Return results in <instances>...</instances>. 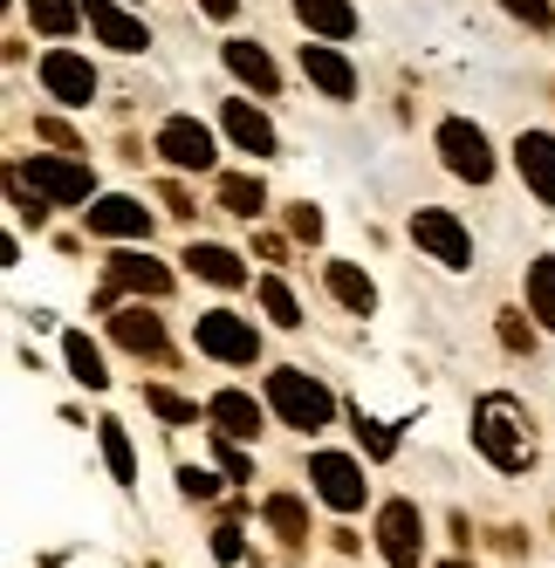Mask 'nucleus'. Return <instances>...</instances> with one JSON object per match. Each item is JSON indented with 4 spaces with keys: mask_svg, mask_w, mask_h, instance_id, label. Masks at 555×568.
<instances>
[{
    "mask_svg": "<svg viewBox=\"0 0 555 568\" xmlns=\"http://www.w3.org/2000/svg\"><path fill=\"white\" fill-rule=\"evenodd\" d=\"M473 445H481L501 473L535 466V432H528V418H522L514 397H481V412H473Z\"/></svg>",
    "mask_w": 555,
    "mask_h": 568,
    "instance_id": "nucleus-1",
    "label": "nucleus"
},
{
    "mask_svg": "<svg viewBox=\"0 0 555 568\" xmlns=\"http://www.w3.org/2000/svg\"><path fill=\"white\" fill-rule=\"evenodd\" d=\"M268 404L282 412V425H295V432H323L330 418H336V397L315 384V377H302V371H274L268 377Z\"/></svg>",
    "mask_w": 555,
    "mask_h": 568,
    "instance_id": "nucleus-2",
    "label": "nucleus"
},
{
    "mask_svg": "<svg viewBox=\"0 0 555 568\" xmlns=\"http://www.w3.org/2000/svg\"><path fill=\"white\" fill-rule=\"evenodd\" d=\"M192 336H200V349L220 356V363H254V356H261L254 322H248V315H233V308H206L200 322H192Z\"/></svg>",
    "mask_w": 555,
    "mask_h": 568,
    "instance_id": "nucleus-3",
    "label": "nucleus"
},
{
    "mask_svg": "<svg viewBox=\"0 0 555 568\" xmlns=\"http://www.w3.org/2000/svg\"><path fill=\"white\" fill-rule=\"evenodd\" d=\"M412 240L440 261V267H473V233L453 220V213H440V206H418L412 213Z\"/></svg>",
    "mask_w": 555,
    "mask_h": 568,
    "instance_id": "nucleus-4",
    "label": "nucleus"
},
{
    "mask_svg": "<svg viewBox=\"0 0 555 568\" xmlns=\"http://www.w3.org/2000/svg\"><path fill=\"white\" fill-rule=\"evenodd\" d=\"M440 151H446V172L453 179H473V185L494 179V151H487L481 124H466V116H446V124H440Z\"/></svg>",
    "mask_w": 555,
    "mask_h": 568,
    "instance_id": "nucleus-5",
    "label": "nucleus"
},
{
    "mask_svg": "<svg viewBox=\"0 0 555 568\" xmlns=\"http://www.w3.org/2000/svg\"><path fill=\"white\" fill-rule=\"evenodd\" d=\"M21 179H28L34 192H42V199H56V206H83V199L97 192L90 165H75V158H28Z\"/></svg>",
    "mask_w": 555,
    "mask_h": 568,
    "instance_id": "nucleus-6",
    "label": "nucleus"
},
{
    "mask_svg": "<svg viewBox=\"0 0 555 568\" xmlns=\"http://www.w3.org/2000/svg\"><path fill=\"white\" fill-rule=\"evenodd\" d=\"M377 548H384L391 568H412V561H418V548H425V520H418L412 500H384V514H377Z\"/></svg>",
    "mask_w": 555,
    "mask_h": 568,
    "instance_id": "nucleus-7",
    "label": "nucleus"
},
{
    "mask_svg": "<svg viewBox=\"0 0 555 568\" xmlns=\"http://www.w3.org/2000/svg\"><path fill=\"white\" fill-rule=\"evenodd\" d=\"M309 479H315V494H323L336 514H356V507H364V466H356V459L315 453V459H309Z\"/></svg>",
    "mask_w": 555,
    "mask_h": 568,
    "instance_id": "nucleus-8",
    "label": "nucleus"
},
{
    "mask_svg": "<svg viewBox=\"0 0 555 568\" xmlns=\"http://www.w3.org/2000/svg\"><path fill=\"white\" fill-rule=\"evenodd\" d=\"M158 151H165V165H179V172H206L213 165V131L200 116H165V124H158Z\"/></svg>",
    "mask_w": 555,
    "mask_h": 568,
    "instance_id": "nucleus-9",
    "label": "nucleus"
},
{
    "mask_svg": "<svg viewBox=\"0 0 555 568\" xmlns=\"http://www.w3.org/2000/svg\"><path fill=\"white\" fill-rule=\"evenodd\" d=\"M42 90H49L56 103H69V110H83V103L97 97V69L75 55V49H49V55H42Z\"/></svg>",
    "mask_w": 555,
    "mask_h": 568,
    "instance_id": "nucleus-10",
    "label": "nucleus"
},
{
    "mask_svg": "<svg viewBox=\"0 0 555 568\" xmlns=\"http://www.w3.org/2000/svg\"><path fill=\"white\" fill-rule=\"evenodd\" d=\"M302 75L315 90H323L330 103H350L356 97V69H350V55L336 49V42H302Z\"/></svg>",
    "mask_w": 555,
    "mask_h": 568,
    "instance_id": "nucleus-11",
    "label": "nucleus"
},
{
    "mask_svg": "<svg viewBox=\"0 0 555 568\" xmlns=\"http://www.w3.org/2000/svg\"><path fill=\"white\" fill-rule=\"evenodd\" d=\"M83 213H90V233H103V240H144L151 233L144 199H131V192H110V199H97V206H83Z\"/></svg>",
    "mask_w": 555,
    "mask_h": 568,
    "instance_id": "nucleus-12",
    "label": "nucleus"
},
{
    "mask_svg": "<svg viewBox=\"0 0 555 568\" xmlns=\"http://www.w3.org/2000/svg\"><path fill=\"white\" fill-rule=\"evenodd\" d=\"M514 165H522L528 192L542 199V206H555V138L548 131H522L514 138Z\"/></svg>",
    "mask_w": 555,
    "mask_h": 568,
    "instance_id": "nucleus-13",
    "label": "nucleus"
},
{
    "mask_svg": "<svg viewBox=\"0 0 555 568\" xmlns=\"http://www.w3.org/2000/svg\"><path fill=\"white\" fill-rule=\"evenodd\" d=\"M83 21H90V34H103V42L117 49V55H138L151 34H144V21H131L117 0H83Z\"/></svg>",
    "mask_w": 555,
    "mask_h": 568,
    "instance_id": "nucleus-14",
    "label": "nucleus"
},
{
    "mask_svg": "<svg viewBox=\"0 0 555 568\" xmlns=\"http://www.w3.org/2000/svg\"><path fill=\"white\" fill-rule=\"evenodd\" d=\"M117 288H131V295H165L172 274L158 267V261H144V254H117V261H110V288H103V302H117Z\"/></svg>",
    "mask_w": 555,
    "mask_h": 568,
    "instance_id": "nucleus-15",
    "label": "nucleus"
},
{
    "mask_svg": "<svg viewBox=\"0 0 555 568\" xmlns=\"http://www.w3.org/2000/svg\"><path fill=\"white\" fill-rule=\"evenodd\" d=\"M185 267L200 274V281H213V288H241V281H248L241 254H233V247H213V240H192V247H185Z\"/></svg>",
    "mask_w": 555,
    "mask_h": 568,
    "instance_id": "nucleus-16",
    "label": "nucleus"
},
{
    "mask_svg": "<svg viewBox=\"0 0 555 568\" xmlns=\"http://www.w3.org/2000/svg\"><path fill=\"white\" fill-rule=\"evenodd\" d=\"M220 124H226V138H233V144L254 151V158H268V151H274V124H268V116H261L254 103H241V97H233V103L220 110Z\"/></svg>",
    "mask_w": 555,
    "mask_h": 568,
    "instance_id": "nucleus-17",
    "label": "nucleus"
},
{
    "mask_svg": "<svg viewBox=\"0 0 555 568\" xmlns=\"http://www.w3.org/2000/svg\"><path fill=\"white\" fill-rule=\"evenodd\" d=\"M295 14L309 21V34H323V42H350V34H356V8H350V0H295Z\"/></svg>",
    "mask_w": 555,
    "mask_h": 568,
    "instance_id": "nucleus-18",
    "label": "nucleus"
},
{
    "mask_svg": "<svg viewBox=\"0 0 555 568\" xmlns=\"http://www.w3.org/2000/svg\"><path fill=\"white\" fill-rule=\"evenodd\" d=\"M206 418H213L226 438H254V432H261V404H254L248 390H220V397L206 404Z\"/></svg>",
    "mask_w": 555,
    "mask_h": 568,
    "instance_id": "nucleus-19",
    "label": "nucleus"
},
{
    "mask_svg": "<svg viewBox=\"0 0 555 568\" xmlns=\"http://www.w3.org/2000/svg\"><path fill=\"white\" fill-rule=\"evenodd\" d=\"M110 329H117V343L138 349V356H165V329H158V315H144V308H117Z\"/></svg>",
    "mask_w": 555,
    "mask_h": 568,
    "instance_id": "nucleus-20",
    "label": "nucleus"
},
{
    "mask_svg": "<svg viewBox=\"0 0 555 568\" xmlns=\"http://www.w3.org/2000/svg\"><path fill=\"white\" fill-rule=\"evenodd\" d=\"M323 281H330V295H336L350 315H371V308H377V288H371V274H364V267L330 261V274H323Z\"/></svg>",
    "mask_w": 555,
    "mask_h": 568,
    "instance_id": "nucleus-21",
    "label": "nucleus"
},
{
    "mask_svg": "<svg viewBox=\"0 0 555 568\" xmlns=\"http://www.w3.org/2000/svg\"><path fill=\"white\" fill-rule=\"evenodd\" d=\"M226 69L241 75V83H254L261 97H274V83H282V75H274V62H268V49H261V42H226Z\"/></svg>",
    "mask_w": 555,
    "mask_h": 568,
    "instance_id": "nucleus-22",
    "label": "nucleus"
},
{
    "mask_svg": "<svg viewBox=\"0 0 555 568\" xmlns=\"http://www.w3.org/2000/svg\"><path fill=\"white\" fill-rule=\"evenodd\" d=\"M97 438H103V459H110V479H117V486H138V453H131V432L117 425V418H103V425H97Z\"/></svg>",
    "mask_w": 555,
    "mask_h": 568,
    "instance_id": "nucleus-23",
    "label": "nucleus"
},
{
    "mask_svg": "<svg viewBox=\"0 0 555 568\" xmlns=\"http://www.w3.org/2000/svg\"><path fill=\"white\" fill-rule=\"evenodd\" d=\"M62 356H69V377H75V384H90V390L110 384V371H103V356H97L90 336H75V329H69V336H62Z\"/></svg>",
    "mask_w": 555,
    "mask_h": 568,
    "instance_id": "nucleus-24",
    "label": "nucleus"
},
{
    "mask_svg": "<svg viewBox=\"0 0 555 568\" xmlns=\"http://www.w3.org/2000/svg\"><path fill=\"white\" fill-rule=\"evenodd\" d=\"M268 527H274L289 548H302V541H309V507H302L295 494H274V500H268Z\"/></svg>",
    "mask_w": 555,
    "mask_h": 568,
    "instance_id": "nucleus-25",
    "label": "nucleus"
},
{
    "mask_svg": "<svg viewBox=\"0 0 555 568\" xmlns=\"http://www.w3.org/2000/svg\"><path fill=\"white\" fill-rule=\"evenodd\" d=\"M220 206L241 213V220H254V213L268 206V192H261V179H248V172H226V179H220Z\"/></svg>",
    "mask_w": 555,
    "mask_h": 568,
    "instance_id": "nucleus-26",
    "label": "nucleus"
},
{
    "mask_svg": "<svg viewBox=\"0 0 555 568\" xmlns=\"http://www.w3.org/2000/svg\"><path fill=\"white\" fill-rule=\"evenodd\" d=\"M28 14L42 34H75V21H83V8L75 0H28Z\"/></svg>",
    "mask_w": 555,
    "mask_h": 568,
    "instance_id": "nucleus-27",
    "label": "nucleus"
},
{
    "mask_svg": "<svg viewBox=\"0 0 555 568\" xmlns=\"http://www.w3.org/2000/svg\"><path fill=\"white\" fill-rule=\"evenodd\" d=\"M528 308L542 315V329H555V261L528 267Z\"/></svg>",
    "mask_w": 555,
    "mask_h": 568,
    "instance_id": "nucleus-28",
    "label": "nucleus"
},
{
    "mask_svg": "<svg viewBox=\"0 0 555 568\" xmlns=\"http://www.w3.org/2000/svg\"><path fill=\"white\" fill-rule=\"evenodd\" d=\"M261 308L282 322V329H302V308H295V295H289V281H274V274H261Z\"/></svg>",
    "mask_w": 555,
    "mask_h": 568,
    "instance_id": "nucleus-29",
    "label": "nucleus"
},
{
    "mask_svg": "<svg viewBox=\"0 0 555 568\" xmlns=\"http://www.w3.org/2000/svg\"><path fill=\"white\" fill-rule=\"evenodd\" d=\"M144 404H151V412L165 418V425H200V404H185V397H179V390H165V384H151V390H144Z\"/></svg>",
    "mask_w": 555,
    "mask_h": 568,
    "instance_id": "nucleus-30",
    "label": "nucleus"
},
{
    "mask_svg": "<svg viewBox=\"0 0 555 568\" xmlns=\"http://www.w3.org/2000/svg\"><path fill=\"white\" fill-rule=\"evenodd\" d=\"M356 438H364V453H371V459H391V453H398V432L377 425V418H364V412H356Z\"/></svg>",
    "mask_w": 555,
    "mask_h": 568,
    "instance_id": "nucleus-31",
    "label": "nucleus"
},
{
    "mask_svg": "<svg viewBox=\"0 0 555 568\" xmlns=\"http://www.w3.org/2000/svg\"><path fill=\"white\" fill-rule=\"evenodd\" d=\"M220 473H226V479H254V466H248V453H241V438H226V432H220Z\"/></svg>",
    "mask_w": 555,
    "mask_h": 568,
    "instance_id": "nucleus-32",
    "label": "nucleus"
},
{
    "mask_svg": "<svg viewBox=\"0 0 555 568\" xmlns=\"http://www.w3.org/2000/svg\"><path fill=\"white\" fill-rule=\"evenodd\" d=\"M14 213H21V220H34V226H42V213H49V206H42V192H34L21 172H14Z\"/></svg>",
    "mask_w": 555,
    "mask_h": 568,
    "instance_id": "nucleus-33",
    "label": "nucleus"
},
{
    "mask_svg": "<svg viewBox=\"0 0 555 568\" xmlns=\"http://www.w3.org/2000/svg\"><path fill=\"white\" fill-rule=\"evenodd\" d=\"M501 8L514 14V21H528V28H548L555 14H548V0H501Z\"/></svg>",
    "mask_w": 555,
    "mask_h": 568,
    "instance_id": "nucleus-34",
    "label": "nucleus"
},
{
    "mask_svg": "<svg viewBox=\"0 0 555 568\" xmlns=\"http://www.w3.org/2000/svg\"><path fill=\"white\" fill-rule=\"evenodd\" d=\"M289 233H295V240H323V213H315V206H295V213H289Z\"/></svg>",
    "mask_w": 555,
    "mask_h": 568,
    "instance_id": "nucleus-35",
    "label": "nucleus"
},
{
    "mask_svg": "<svg viewBox=\"0 0 555 568\" xmlns=\"http://www.w3.org/2000/svg\"><path fill=\"white\" fill-rule=\"evenodd\" d=\"M501 343L507 349H535V329H528L522 315H501Z\"/></svg>",
    "mask_w": 555,
    "mask_h": 568,
    "instance_id": "nucleus-36",
    "label": "nucleus"
},
{
    "mask_svg": "<svg viewBox=\"0 0 555 568\" xmlns=\"http://www.w3.org/2000/svg\"><path fill=\"white\" fill-rule=\"evenodd\" d=\"M179 494H185V500H213V479H206L200 466H185V473H179Z\"/></svg>",
    "mask_w": 555,
    "mask_h": 568,
    "instance_id": "nucleus-37",
    "label": "nucleus"
},
{
    "mask_svg": "<svg viewBox=\"0 0 555 568\" xmlns=\"http://www.w3.org/2000/svg\"><path fill=\"white\" fill-rule=\"evenodd\" d=\"M213 555H220V561H241V555H248L241 527H220V535H213Z\"/></svg>",
    "mask_w": 555,
    "mask_h": 568,
    "instance_id": "nucleus-38",
    "label": "nucleus"
},
{
    "mask_svg": "<svg viewBox=\"0 0 555 568\" xmlns=\"http://www.w3.org/2000/svg\"><path fill=\"white\" fill-rule=\"evenodd\" d=\"M200 8H206L213 21H233V8H241V0H200Z\"/></svg>",
    "mask_w": 555,
    "mask_h": 568,
    "instance_id": "nucleus-39",
    "label": "nucleus"
},
{
    "mask_svg": "<svg viewBox=\"0 0 555 568\" xmlns=\"http://www.w3.org/2000/svg\"><path fill=\"white\" fill-rule=\"evenodd\" d=\"M440 568H466V561H440Z\"/></svg>",
    "mask_w": 555,
    "mask_h": 568,
    "instance_id": "nucleus-40",
    "label": "nucleus"
}]
</instances>
